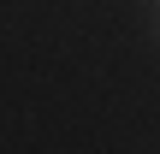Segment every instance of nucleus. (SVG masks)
Here are the masks:
<instances>
[{
  "instance_id": "1",
  "label": "nucleus",
  "mask_w": 160,
  "mask_h": 154,
  "mask_svg": "<svg viewBox=\"0 0 160 154\" xmlns=\"http://www.w3.org/2000/svg\"><path fill=\"white\" fill-rule=\"evenodd\" d=\"M154 30H160V24H154Z\"/></svg>"
}]
</instances>
